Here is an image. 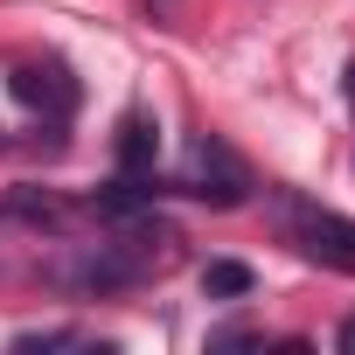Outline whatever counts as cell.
<instances>
[{
    "label": "cell",
    "instance_id": "6da1fadb",
    "mask_svg": "<svg viewBox=\"0 0 355 355\" xmlns=\"http://www.w3.org/2000/svg\"><path fill=\"white\" fill-rule=\"evenodd\" d=\"M272 216L286 223V237H293L306 258L355 272V223H348V216H334V209H320V202H306V196H272Z\"/></svg>",
    "mask_w": 355,
    "mask_h": 355
},
{
    "label": "cell",
    "instance_id": "7a4b0ae2",
    "mask_svg": "<svg viewBox=\"0 0 355 355\" xmlns=\"http://www.w3.org/2000/svg\"><path fill=\"white\" fill-rule=\"evenodd\" d=\"M182 196H196V202H216V209H237L244 196H251V174H244V160L223 146V139H189V153H182V182H174Z\"/></svg>",
    "mask_w": 355,
    "mask_h": 355
},
{
    "label": "cell",
    "instance_id": "3957f363",
    "mask_svg": "<svg viewBox=\"0 0 355 355\" xmlns=\"http://www.w3.org/2000/svg\"><path fill=\"white\" fill-rule=\"evenodd\" d=\"M8 91H15L21 105L49 112V119H70V105H77V84H70V70H63V63H28V70H15V77H8Z\"/></svg>",
    "mask_w": 355,
    "mask_h": 355
},
{
    "label": "cell",
    "instance_id": "277c9868",
    "mask_svg": "<svg viewBox=\"0 0 355 355\" xmlns=\"http://www.w3.org/2000/svg\"><path fill=\"white\" fill-rule=\"evenodd\" d=\"M8 216H21V223H35V230H77V223H91V209L84 202H63V196H49V189H15L8 196Z\"/></svg>",
    "mask_w": 355,
    "mask_h": 355
},
{
    "label": "cell",
    "instance_id": "5b68a950",
    "mask_svg": "<svg viewBox=\"0 0 355 355\" xmlns=\"http://www.w3.org/2000/svg\"><path fill=\"white\" fill-rule=\"evenodd\" d=\"M153 153H160V125L146 112H125V125H119V174L153 182Z\"/></svg>",
    "mask_w": 355,
    "mask_h": 355
},
{
    "label": "cell",
    "instance_id": "8992f818",
    "mask_svg": "<svg viewBox=\"0 0 355 355\" xmlns=\"http://www.w3.org/2000/svg\"><path fill=\"white\" fill-rule=\"evenodd\" d=\"M258 279H251V265H237V258H209V272H202V293L209 300H244Z\"/></svg>",
    "mask_w": 355,
    "mask_h": 355
},
{
    "label": "cell",
    "instance_id": "52a82bcc",
    "mask_svg": "<svg viewBox=\"0 0 355 355\" xmlns=\"http://www.w3.org/2000/svg\"><path fill=\"white\" fill-rule=\"evenodd\" d=\"M334 341H341V348H355V313H348V320L334 327Z\"/></svg>",
    "mask_w": 355,
    "mask_h": 355
}]
</instances>
